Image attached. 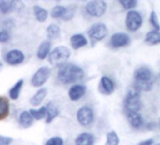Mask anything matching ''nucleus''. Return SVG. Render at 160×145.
I'll use <instances>...</instances> for the list:
<instances>
[{"label": "nucleus", "mask_w": 160, "mask_h": 145, "mask_svg": "<svg viewBox=\"0 0 160 145\" xmlns=\"http://www.w3.org/2000/svg\"><path fill=\"white\" fill-rule=\"evenodd\" d=\"M108 5L104 0H93L86 5V12L92 17H101L107 12Z\"/></svg>", "instance_id": "5"}, {"label": "nucleus", "mask_w": 160, "mask_h": 145, "mask_svg": "<svg viewBox=\"0 0 160 145\" xmlns=\"http://www.w3.org/2000/svg\"><path fill=\"white\" fill-rule=\"evenodd\" d=\"M10 114V101L5 96H0V121L6 119Z\"/></svg>", "instance_id": "20"}, {"label": "nucleus", "mask_w": 160, "mask_h": 145, "mask_svg": "<svg viewBox=\"0 0 160 145\" xmlns=\"http://www.w3.org/2000/svg\"><path fill=\"white\" fill-rule=\"evenodd\" d=\"M2 68H3V64H2V62H1V61H0V71L2 70Z\"/></svg>", "instance_id": "38"}, {"label": "nucleus", "mask_w": 160, "mask_h": 145, "mask_svg": "<svg viewBox=\"0 0 160 145\" xmlns=\"http://www.w3.org/2000/svg\"><path fill=\"white\" fill-rule=\"evenodd\" d=\"M146 128H147L148 130H154V129L156 128V123H155L154 122H150L147 123Z\"/></svg>", "instance_id": "37"}, {"label": "nucleus", "mask_w": 160, "mask_h": 145, "mask_svg": "<svg viewBox=\"0 0 160 145\" xmlns=\"http://www.w3.org/2000/svg\"><path fill=\"white\" fill-rule=\"evenodd\" d=\"M94 136L91 133L84 132L79 134L75 140L74 143L75 145H93L94 144Z\"/></svg>", "instance_id": "16"}, {"label": "nucleus", "mask_w": 160, "mask_h": 145, "mask_svg": "<svg viewBox=\"0 0 160 145\" xmlns=\"http://www.w3.org/2000/svg\"><path fill=\"white\" fill-rule=\"evenodd\" d=\"M51 75V69L47 66H42L39 68L31 78V85L35 88L42 87Z\"/></svg>", "instance_id": "7"}, {"label": "nucleus", "mask_w": 160, "mask_h": 145, "mask_svg": "<svg viewBox=\"0 0 160 145\" xmlns=\"http://www.w3.org/2000/svg\"><path fill=\"white\" fill-rule=\"evenodd\" d=\"M65 11H66V7L61 6V5H58V6H55L51 10L50 15L54 19H59V18L63 17V15L65 13Z\"/></svg>", "instance_id": "28"}, {"label": "nucleus", "mask_w": 160, "mask_h": 145, "mask_svg": "<svg viewBox=\"0 0 160 145\" xmlns=\"http://www.w3.org/2000/svg\"><path fill=\"white\" fill-rule=\"evenodd\" d=\"M48 59L50 64L55 65V66H61L66 63V61L69 59L71 56V51L68 47L64 45L57 46L55 47L52 51H50L48 55Z\"/></svg>", "instance_id": "4"}, {"label": "nucleus", "mask_w": 160, "mask_h": 145, "mask_svg": "<svg viewBox=\"0 0 160 145\" xmlns=\"http://www.w3.org/2000/svg\"><path fill=\"white\" fill-rule=\"evenodd\" d=\"M75 12H76V6L75 5H70L68 7H66V11H65V13L63 15V17L61 18L62 20L64 21H69V20H72L75 14Z\"/></svg>", "instance_id": "30"}, {"label": "nucleus", "mask_w": 160, "mask_h": 145, "mask_svg": "<svg viewBox=\"0 0 160 145\" xmlns=\"http://www.w3.org/2000/svg\"><path fill=\"white\" fill-rule=\"evenodd\" d=\"M89 36L91 38V40L94 42H100L102 40H104L107 35H108V28L105 24L103 23H96L94 25H92L89 31Z\"/></svg>", "instance_id": "9"}, {"label": "nucleus", "mask_w": 160, "mask_h": 145, "mask_svg": "<svg viewBox=\"0 0 160 145\" xmlns=\"http://www.w3.org/2000/svg\"><path fill=\"white\" fill-rule=\"evenodd\" d=\"M123 107L126 113L128 112H138L141 109L140 92L135 88L130 89L123 100Z\"/></svg>", "instance_id": "3"}, {"label": "nucleus", "mask_w": 160, "mask_h": 145, "mask_svg": "<svg viewBox=\"0 0 160 145\" xmlns=\"http://www.w3.org/2000/svg\"><path fill=\"white\" fill-rule=\"evenodd\" d=\"M86 91H87V88L84 85H81V84H74V85H72L70 88L69 92H68L70 100L73 101V102L80 100L86 94Z\"/></svg>", "instance_id": "12"}, {"label": "nucleus", "mask_w": 160, "mask_h": 145, "mask_svg": "<svg viewBox=\"0 0 160 145\" xmlns=\"http://www.w3.org/2000/svg\"><path fill=\"white\" fill-rule=\"evenodd\" d=\"M120 138L115 131H110L107 134V140L105 145H119Z\"/></svg>", "instance_id": "29"}, {"label": "nucleus", "mask_w": 160, "mask_h": 145, "mask_svg": "<svg viewBox=\"0 0 160 145\" xmlns=\"http://www.w3.org/2000/svg\"><path fill=\"white\" fill-rule=\"evenodd\" d=\"M24 86V79H19L9 91L10 98L12 100H17L19 98L20 92L22 91V88Z\"/></svg>", "instance_id": "23"}, {"label": "nucleus", "mask_w": 160, "mask_h": 145, "mask_svg": "<svg viewBox=\"0 0 160 145\" xmlns=\"http://www.w3.org/2000/svg\"><path fill=\"white\" fill-rule=\"evenodd\" d=\"M85 78L84 70L73 63L61 65L58 72V79L63 84H72L82 80Z\"/></svg>", "instance_id": "1"}, {"label": "nucleus", "mask_w": 160, "mask_h": 145, "mask_svg": "<svg viewBox=\"0 0 160 145\" xmlns=\"http://www.w3.org/2000/svg\"><path fill=\"white\" fill-rule=\"evenodd\" d=\"M33 122H34V119L30 115L29 111L24 110L21 112V114L19 116V124L21 127H23L25 129L29 128L33 124Z\"/></svg>", "instance_id": "18"}, {"label": "nucleus", "mask_w": 160, "mask_h": 145, "mask_svg": "<svg viewBox=\"0 0 160 145\" xmlns=\"http://www.w3.org/2000/svg\"><path fill=\"white\" fill-rule=\"evenodd\" d=\"M44 145H64V141L60 137H52L46 140Z\"/></svg>", "instance_id": "33"}, {"label": "nucleus", "mask_w": 160, "mask_h": 145, "mask_svg": "<svg viewBox=\"0 0 160 145\" xmlns=\"http://www.w3.org/2000/svg\"><path fill=\"white\" fill-rule=\"evenodd\" d=\"M12 141H13L12 138L0 135V145H11Z\"/></svg>", "instance_id": "35"}, {"label": "nucleus", "mask_w": 160, "mask_h": 145, "mask_svg": "<svg viewBox=\"0 0 160 145\" xmlns=\"http://www.w3.org/2000/svg\"><path fill=\"white\" fill-rule=\"evenodd\" d=\"M158 125H159V127H160V118H159V120H158Z\"/></svg>", "instance_id": "39"}, {"label": "nucleus", "mask_w": 160, "mask_h": 145, "mask_svg": "<svg viewBox=\"0 0 160 145\" xmlns=\"http://www.w3.org/2000/svg\"><path fill=\"white\" fill-rule=\"evenodd\" d=\"M16 2L13 0H0V13L9 14L15 10Z\"/></svg>", "instance_id": "19"}, {"label": "nucleus", "mask_w": 160, "mask_h": 145, "mask_svg": "<svg viewBox=\"0 0 160 145\" xmlns=\"http://www.w3.org/2000/svg\"><path fill=\"white\" fill-rule=\"evenodd\" d=\"M76 119L79 124L82 126H88L92 123L94 120V113L92 108L88 106L81 107L76 112Z\"/></svg>", "instance_id": "8"}, {"label": "nucleus", "mask_w": 160, "mask_h": 145, "mask_svg": "<svg viewBox=\"0 0 160 145\" xmlns=\"http://www.w3.org/2000/svg\"><path fill=\"white\" fill-rule=\"evenodd\" d=\"M33 12H34L36 20L39 21L40 23L45 22L48 18V12L45 9L38 6V5L33 7Z\"/></svg>", "instance_id": "25"}, {"label": "nucleus", "mask_w": 160, "mask_h": 145, "mask_svg": "<svg viewBox=\"0 0 160 145\" xmlns=\"http://www.w3.org/2000/svg\"><path fill=\"white\" fill-rule=\"evenodd\" d=\"M70 43L72 49L77 50L88 44V40L83 34H74L70 39Z\"/></svg>", "instance_id": "15"}, {"label": "nucleus", "mask_w": 160, "mask_h": 145, "mask_svg": "<svg viewBox=\"0 0 160 145\" xmlns=\"http://www.w3.org/2000/svg\"><path fill=\"white\" fill-rule=\"evenodd\" d=\"M152 144H153V139L152 138H148V139L140 141L138 145H152Z\"/></svg>", "instance_id": "36"}, {"label": "nucleus", "mask_w": 160, "mask_h": 145, "mask_svg": "<svg viewBox=\"0 0 160 145\" xmlns=\"http://www.w3.org/2000/svg\"><path fill=\"white\" fill-rule=\"evenodd\" d=\"M142 23H143V19L138 12L132 10L127 12L125 18V26L128 30L132 32L138 30L141 28Z\"/></svg>", "instance_id": "6"}, {"label": "nucleus", "mask_w": 160, "mask_h": 145, "mask_svg": "<svg viewBox=\"0 0 160 145\" xmlns=\"http://www.w3.org/2000/svg\"><path fill=\"white\" fill-rule=\"evenodd\" d=\"M126 116H127V120H128L130 125L133 128L138 129V128L142 127V125L144 123V120H143V117L138 112H128V113H126Z\"/></svg>", "instance_id": "14"}, {"label": "nucleus", "mask_w": 160, "mask_h": 145, "mask_svg": "<svg viewBox=\"0 0 160 145\" xmlns=\"http://www.w3.org/2000/svg\"><path fill=\"white\" fill-rule=\"evenodd\" d=\"M114 91H115V84L113 80L107 76L102 77L100 80V92L106 95H110L114 92Z\"/></svg>", "instance_id": "13"}, {"label": "nucleus", "mask_w": 160, "mask_h": 145, "mask_svg": "<svg viewBox=\"0 0 160 145\" xmlns=\"http://www.w3.org/2000/svg\"><path fill=\"white\" fill-rule=\"evenodd\" d=\"M155 145H160V143H158V144H155Z\"/></svg>", "instance_id": "40"}, {"label": "nucleus", "mask_w": 160, "mask_h": 145, "mask_svg": "<svg viewBox=\"0 0 160 145\" xmlns=\"http://www.w3.org/2000/svg\"><path fill=\"white\" fill-rule=\"evenodd\" d=\"M119 2L124 10H129V11H132L134 8H136L138 4L136 0H120Z\"/></svg>", "instance_id": "32"}, {"label": "nucleus", "mask_w": 160, "mask_h": 145, "mask_svg": "<svg viewBox=\"0 0 160 145\" xmlns=\"http://www.w3.org/2000/svg\"><path fill=\"white\" fill-rule=\"evenodd\" d=\"M130 42H131V40H130L129 35H127L126 33L119 32V33H115L111 36L109 44L113 48H121V47L127 46L130 43Z\"/></svg>", "instance_id": "10"}, {"label": "nucleus", "mask_w": 160, "mask_h": 145, "mask_svg": "<svg viewBox=\"0 0 160 145\" xmlns=\"http://www.w3.org/2000/svg\"><path fill=\"white\" fill-rule=\"evenodd\" d=\"M30 115L32 116V118L34 120H37V121H40V120H42L43 118H45L46 116V108L45 107H42L38 109H29L28 110Z\"/></svg>", "instance_id": "27"}, {"label": "nucleus", "mask_w": 160, "mask_h": 145, "mask_svg": "<svg viewBox=\"0 0 160 145\" xmlns=\"http://www.w3.org/2000/svg\"><path fill=\"white\" fill-rule=\"evenodd\" d=\"M5 60L10 65H18V64H21L22 62H24L25 55L21 50L12 49L6 54Z\"/></svg>", "instance_id": "11"}, {"label": "nucleus", "mask_w": 160, "mask_h": 145, "mask_svg": "<svg viewBox=\"0 0 160 145\" xmlns=\"http://www.w3.org/2000/svg\"><path fill=\"white\" fill-rule=\"evenodd\" d=\"M134 87L138 92H149L153 86V75L152 70L147 66L138 68L134 72Z\"/></svg>", "instance_id": "2"}, {"label": "nucleus", "mask_w": 160, "mask_h": 145, "mask_svg": "<svg viewBox=\"0 0 160 145\" xmlns=\"http://www.w3.org/2000/svg\"><path fill=\"white\" fill-rule=\"evenodd\" d=\"M47 95V90L45 88H42L39 91L36 92V93L31 97L30 99V104L34 107H38L40 106L42 101L44 100V98Z\"/></svg>", "instance_id": "21"}, {"label": "nucleus", "mask_w": 160, "mask_h": 145, "mask_svg": "<svg viewBox=\"0 0 160 145\" xmlns=\"http://www.w3.org/2000/svg\"><path fill=\"white\" fill-rule=\"evenodd\" d=\"M150 23L152 25V27L154 28V30L156 31H160V24H159V20L157 17V14L154 11H152L151 14H150Z\"/></svg>", "instance_id": "31"}, {"label": "nucleus", "mask_w": 160, "mask_h": 145, "mask_svg": "<svg viewBox=\"0 0 160 145\" xmlns=\"http://www.w3.org/2000/svg\"><path fill=\"white\" fill-rule=\"evenodd\" d=\"M60 32H61L60 28L56 24H51L46 28V35H47V38L50 40L58 39L60 36Z\"/></svg>", "instance_id": "26"}, {"label": "nucleus", "mask_w": 160, "mask_h": 145, "mask_svg": "<svg viewBox=\"0 0 160 145\" xmlns=\"http://www.w3.org/2000/svg\"><path fill=\"white\" fill-rule=\"evenodd\" d=\"M145 42L150 45H156L160 44V31L152 30L146 33L145 35Z\"/></svg>", "instance_id": "24"}, {"label": "nucleus", "mask_w": 160, "mask_h": 145, "mask_svg": "<svg viewBox=\"0 0 160 145\" xmlns=\"http://www.w3.org/2000/svg\"><path fill=\"white\" fill-rule=\"evenodd\" d=\"M50 49H51V42L49 41H43L39 46V49L37 51V57L40 59L46 58V57L50 53Z\"/></svg>", "instance_id": "22"}, {"label": "nucleus", "mask_w": 160, "mask_h": 145, "mask_svg": "<svg viewBox=\"0 0 160 145\" xmlns=\"http://www.w3.org/2000/svg\"><path fill=\"white\" fill-rule=\"evenodd\" d=\"M46 108V122L50 123L52 121H54V119H56L58 114H59V109L58 107L54 103V102H49L47 104V106L45 107Z\"/></svg>", "instance_id": "17"}, {"label": "nucleus", "mask_w": 160, "mask_h": 145, "mask_svg": "<svg viewBox=\"0 0 160 145\" xmlns=\"http://www.w3.org/2000/svg\"><path fill=\"white\" fill-rule=\"evenodd\" d=\"M11 39V35L9 33V31L6 30H0V42L1 43H5L7 42H9V40Z\"/></svg>", "instance_id": "34"}]
</instances>
